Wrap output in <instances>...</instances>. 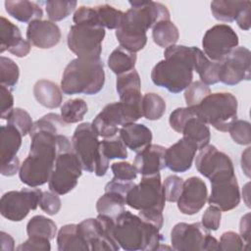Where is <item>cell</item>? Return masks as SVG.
<instances>
[{
  "label": "cell",
  "mask_w": 251,
  "mask_h": 251,
  "mask_svg": "<svg viewBox=\"0 0 251 251\" xmlns=\"http://www.w3.org/2000/svg\"><path fill=\"white\" fill-rule=\"evenodd\" d=\"M29 153L21 165L19 176L25 185L38 187L49 181L58 155L73 150V146L62 133L39 130L29 133Z\"/></svg>",
  "instance_id": "1"
},
{
  "label": "cell",
  "mask_w": 251,
  "mask_h": 251,
  "mask_svg": "<svg viewBox=\"0 0 251 251\" xmlns=\"http://www.w3.org/2000/svg\"><path fill=\"white\" fill-rule=\"evenodd\" d=\"M130 9L125 13L123 23L116 29V37L122 47L136 53L147 43L146 31L162 21L170 20L167 7L154 1H129Z\"/></svg>",
  "instance_id": "2"
},
{
  "label": "cell",
  "mask_w": 251,
  "mask_h": 251,
  "mask_svg": "<svg viewBox=\"0 0 251 251\" xmlns=\"http://www.w3.org/2000/svg\"><path fill=\"white\" fill-rule=\"evenodd\" d=\"M199 48L172 45L165 49V59L157 63L151 72L153 83L171 93H179L192 82L194 65Z\"/></svg>",
  "instance_id": "3"
},
{
  "label": "cell",
  "mask_w": 251,
  "mask_h": 251,
  "mask_svg": "<svg viewBox=\"0 0 251 251\" xmlns=\"http://www.w3.org/2000/svg\"><path fill=\"white\" fill-rule=\"evenodd\" d=\"M112 235L116 242L126 251H153L162 244L160 229L129 211L123 212L113 226Z\"/></svg>",
  "instance_id": "4"
},
{
  "label": "cell",
  "mask_w": 251,
  "mask_h": 251,
  "mask_svg": "<svg viewBox=\"0 0 251 251\" xmlns=\"http://www.w3.org/2000/svg\"><path fill=\"white\" fill-rule=\"evenodd\" d=\"M104 83V65L100 58H75L64 70L61 90L67 95H94L102 90Z\"/></svg>",
  "instance_id": "5"
},
{
  "label": "cell",
  "mask_w": 251,
  "mask_h": 251,
  "mask_svg": "<svg viewBox=\"0 0 251 251\" xmlns=\"http://www.w3.org/2000/svg\"><path fill=\"white\" fill-rule=\"evenodd\" d=\"M98 136L91 123H82L75 129L72 146L83 171L94 173L97 176H103L109 169L110 160L100 151Z\"/></svg>",
  "instance_id": "6"
},
{
  "label": "cell",
  "mask_w": 251,
  "mask_h": 251,
  "mask_svg": "<svg viewBox=\"0 0 251 251\" xmlns=\"http://www.w3.org/2000/svg\"><path fill=\"white\" fill-rule=\"evenodd\" d=\"M191 108L198 119L222 132L227 131L237 119V99L228 92L210 93Z\"/></svg>",
  "instance_id": "7"
},
{
  "label": "cell",
  "mask_w": 251,
  "mask_h": 251,
  "mask_svg": "<svg viewBox=\"0 0 251 251\" xmlns=\"http://www.w3.org/2000/svg\"><path fill=\"white\" fill-rule=\"evenodd\" d=\"M165 201L160 173L142 176L140 182L134 184L126 197L127 206L141 212L163 213Z\"/></svg>",
  "instance_id": "8"
},
{
  "label": "cell",
  "mask_w": 251,
  "mask_h": 251,
  "mask_svg": "<svg viewBox=\"0 0 251 251\" xmlns=\"http://www.w3.org/2000/svg\"><path fill=\"white\" fill-rule=\"evenodd\" d=\"M172 248L176 251L219 250V241L201 223H178L171 231Z\"/></svg>",
  "instance_id": "9"
},
{
  "label": "cell",
  "mask_w": 251,
  "mask_h": 251,
  "mask_svg": "<svg viewBox=\"0 0 251 251\" xmlns=\"http://www.w3.org/2000/svg\"><path fill=\"white\" fill-rule=\"evenodd\" d=\"M105 33V28L96 25H74L67 36L68 47L77 58H100Z\"/></svg>",
  "instance_id": "10"
},
{
  "label": "cell",
  "mask_w": 251,
  "mask_h": 251,
  "mask_svg": "<svg viewBox=\"0 0 251 251\" xmlns=\"http://www.w3.org/2000/svg\"><path fill=\"white\" fill-rule=\"evenodd\" d=\"M82 171L81 164L73 150L59 154L48 181L50 191L58 195L69 193L76 186Z\"/></svg>",
  "instance_id": "11"
},
{
  "label": "cell",
  "mask_w": 251,
  "mask_h": 251,
  "mask_svg": "<svg viewBox=\"0 0 251 251\" xmlns=\"http://www.w3.org/2000/svg\"><path fill=\"white\" fill-rule=\"evenodd\" d=\"M42 191L37 187H25L8 191L1 197L0 213L11 222H21L39 205Z\"/></svg>",
  "instance_id": "12"
},
{
  "label": "cell",
  "mask_w": 251,
  "mask_h": 251,
  "mask_svg": "<svg viewBox=\"0 0 251 251\" xmlns=\"http://www.w3.org/2000/svg\"><path fill=\"white\" fill-rule=\"evenodd\" d=\"M238 45V35L227 25H216L209 28L202 39L204 54L208 59L221 62Z\"/></svg>",
  "instance_id": "13"
},
{
  "label": "cell",
  "mask_w": 251,
  "mask_h": 251,
  "mask_svg": "<svg viewBox=\"0 0 251 251\" xmlns=\"http://www.w3.org/2000/svg\"><path fill=\"white\" fill-rule=\"evenodd\" d=\"M250 50L239 46L232 49L220 63L221 82L226 85H235L242 80L250 79Z\"/></svg>",
  "instance_id": "14"
},
{
  "label": "cell",
  "mask_w": 251,
  "mask_h": 251,
  "mask_svg": "<svg viewBox=\"0 0 251 251\" xmlns=\"http://www.w3.org/2000/svg\"><path fill=\"white\" fill-rule=\"evenodd\" d=\"M211 181V194L207 201L223 212L236 208L240 202V192L234 174L221 175Z\"/></svg>",
  "instance_id": "15"
},
{
  "label": "cell",
  "mask_w": 251,
  "mask_h": 251,
  "mask_svg": "<svg viewBox=\"0 0 251 251\" xmlns=\"http://www.w3.org/2000/svg\"><path fill=\"white\" fill-rule=\"evenodd\" d=\"M22 133L14 126H2L0 129V173L5 176H12L20 171V160L17 153L22 145Z\"/></svg>",
  "instance_id": "16"
},
{
  "label": "cell",
  "mask_w": 251,
  "mask_h": 251,
  "mask_svg": "<svg viewBox=\"0 0 251 251\" xmlns=\"http://www.w3.org/2000/svg\"><path fill=\"white\" fill-rule=\"evenodd\" d=\"M195 166L197 171L210 180L225 174H233V164L230 158L216 146L208 144L196 156Z\"/></svg>",
  "instance_id": "17"
},
{
  "label": "cell",
  "mask_w": 251,
  "mask_h": 251,
  "mask_svg": "<svg viewBox=\"0 0 251 251\" xmlns=\"http://www.w3.org/2000/svg\"><path fill=\"white\" fill-rule=\"evenodd\" d=\"M208 189L198 176H191L183 181L181 193L177 199V208L184 215L197 214L206 204Z\"/></svg>",
  "instance_id": "18"
},
{
  "label": "cell",
  "mask_w": 251,
  "mask_h": 251,
  "mask_svg": "<svg viewBox=\"0 0 251 251\" xmlns=\"http://www.w3.org/2000/svg\"><path fill=\"white\" fill-rule=\"evenodd\" d=\"M26 38L37 48L50 49L60 42L61 30L54 22L35 20L27 25Z\"/></svg>",
  "instance_id": "19"
},
{
  "label": "cell",
  "mask_w": 251,
  "mask_h": 251,
  "mask_svg": "<svg viewBox=\"0 0 251 251\" xmlns=\"http://www.w3.org/2000/svg\"><path fill=\"white\" fill-rule=\"evenodd\" d=\"M197 150L195 144L182 137L166 149L165 165L174 173H184L191 168Z\"/></svg>",
  "instance_id": "20"
},
{
  "label": "cell",
  "mask_w": 251,
  "mask_h": 251,
  "mask_svg": "<svg viewBox=\"0 0 251 251\" xmlns=\"http://www.w3.org/2000/svg\"><path fill=\"white\" fill-rule=\"evenodd\" d=\"M9 51L16 57H25L30 51V43L23 38L20 28L8 21L0 18V52Z\"/></svg>",
  "instance_id": "21"
},
{
  "label": "cell",
  "mask_w": 251,
  "mask_h": 251,
  "mask_svg": "<svg viewBox=\"0 0 251 251\" xmlns=\"http://www.w3.org/2000/svg\"><path fill=\"white\" fill-rule=\"evenodd\" d=\"M91 124L99 136L108 138L116 135L120 130L119 126L126 125L121 102L107 104Z\"/></svg>",
  "instance_id": "22"
},
{
  "label": "cell",
  "mask_w": 251,
  "mask_h": 251,
  "mask_svg": "<svg viewBox=\"0 0 251 251\" xmlns=\"http://www.w3.org/2000/svg\"><path fill=\"white\" fill-rule=\"evenodd\" d=\"M166 148L158 144H150L140 152L136 153L133 166L137 173L142 176H150L160 173L166 168L165 165Z\"/></svg>",
  "instance_id": "23"
},
{
  "label": "cell",
  "mask_w": 251,
  "mask_h": 251,
  "mask_svg": "<svg viewBox=\"0 0 251 251\" xmlns=\"http://www.w3.org/2000/svg\"><path fill=\"white\" fill-rule=\"evenodd\" d=\"M119 134L127 148L138 153L152 141L151 130L142 124H127L122 126L119 130Z\"/></svg>",
  "instance_id": "24"
},
{
  "label": "cell",
  "mask_w": 251,
  "mask_h": 251,
  "mask_svg": "<svg viewBox=\"0 0 251 251\" xmlns=\"http://www.w3.org/2000/svg\"><path fill=\"white\" fill-rule=\"evenodd\" d=\"M6 12L22 23H31L35 20H41L43 16V11L41 7L31 1L21 0V1H10L7 0L4 2Z\"/></svg>",
  "instance_id": "25"
},
{
  "label": "cell",
  "mask_w": 251,
  "mask_h": 251,
  "mask_svg": "<svg viewBox=\"0 0 251 251\" xmlns=\"http://www.w3.org/2000/svg\"><path fill=\"white\" fill-rule=\"evenodd\" d=\"M32 91L35 100L43 107L55 109L60 107L62 104V90L51 80L39 79L33 85Z\"/></svg>",
  "instance_id": "26"
},
{
  "label": "cell",
  "mask_w": 251,
  "mask_h": 251,
  "mask_svg": "<svg viewBox=\"0 0 251 251\" xmlns=\"http://www.w3.org/2000/svg\"><path fill=\"white\" fill-rule=\"evenodd\" d=\"M181 133L183 138L195 144L198 150L207 146L211 139V132L208 125L196 116L190 118L186 122Z\"/></svg>",
  "instance_id": "27"
},
{
  "label": "cell",
  "mask_w": 251,
  "mask_h": 251,
  "mask_svg": "<svg viewBox=\"0 0 251 251\" xmlns=\"http://www.w3.org/2000/svg\"><path fill=\"white\" fill-rule=\"evenodd\" d=\"M57 246L59 251L89 250L88 246L78 232L77 225L69 224L63 226L57 234Z\"/></svg>",
  "instance_id": "28"
},
{
  "label": "cell",
  "mask_w": 251,
  "mask_h": 251,
  "mask_svg": "<svg viewBox=\"0 0 251 251\" xmlns=\"http://www.w3.org/2000/svg\"><path fill=\"white\" fill-rule=\"evenodd\" d=\"M126 197L122 194L107 191L96 202V210L98 215L105 216L109 219L116 220L123 212H125Z\"/></svg>",
  "instance_id": "29"
},
{
  "label": "cell",
  "mask_w": 251,
  "mask_h": 251,
  "mask_svg": "<svg viewBox=\"0 0 251 251\" xmlns=\"http://www.w3.org/2000/svg\"><path fill=\"white\" fill-rule=\"evenodd\" d=\"M116 89L120 100L141 95L140 76L135 69L119 75L116 80Z\"/></svg>",
  "instance_id": "30"
},
{
  "label": "cell",
  "mask_w": 251,
  "mask_h": 251,
  "mask_svg": "<svg viewBox=\"0 0 251 251\" xmlns=\"http://www.w3.org/2000/svg\"><path fill=\"white\" fill-rule=\"evenodd\" d=\"M220 68L221 63L211 61L206 57L203 51L200 49L197 52L196 61L194 65V71H196L201 78V81L207 85L215 84L220 81Z\"/></svg>",
  "instance_id": "31"
},
{
  "label": "cell",
  "mask_w": 251,
  "mask_h": 251,
  "mask_svg": "<svg viewBox=\"0 0 251 251\" xmlns=\"http://www.w3.org/2000/svg\"><path fill=\"white\" fill-rule=\"evenodd\" d=\"M137 57L124 47H117L108 57V67L117 75L127 73L134 69Z\"/></svg>",
  "instance_id": "32"
},
{
  "label": "cell",
  "mask_w": 251,
  "mask_h": 251,
  "mask_svg": "<svg viewBox=\"0 0 251 251\" xmlns=\"http://www.w3.org/2000/svg\"><path fill=\"white\" fill-rule=\"evenodd\" d=\"M248 1H227L216 0L211 3V12L214 18L220 22L231 23L235 21L239 12Z\"/></svg>",
  "instance_id": "33"
},
{
  "label": "cell",
  "mask_w": 251,
  "mask_h": 251,
  "mask_svg": "<svg viewBox=\"0 0 251 251\" xmlns=\"http://www.w3.org/2000/svg\"><path fill=\"white\" fill-rule=\"evenodd\" d=\"M152 37L157 45L166 49L172 45H176L179 38V32L171 20L162 21L152 27Z\"/></svg>",
  "instance_id": "34"
},
{
  "label": "cell",
  "mask_w": 251,
  "mask_h": 251,
  "mask_svg": "<svg viewBox=\"0 0 251 251\" xmlns=\"http://www.w3.org/2000/svg\"><path fill=\"white\" fill-rule=\"evenodd\" d=\"M26 233L28 237L38 236L51 240L54 239L57 234V226L51 219L37 215L28 221L26 225Z\"/></svg>",
  "instance_id": "35"
},
{
  "label": "cell",
  "mask_w": 251,
  "mask_h": 251,
  "mask_svg": "<svg viewBox=\"0 0 251 251\" xmlns=\"http://www.w3.org/2000/svg\"><path fill=\"white\" fill-rule=\"evenodd\" d=\"M97 23L100 26L109 29H117L121 26L125 13L114 7L104 4L94 7Z\"/></svg>",
  "instance_id": "36"
},
{
  "label": "cell",
  "mask_w": 251,
  "mask_h": 251,
  "mask_svg": "<svg viewBox=\"0 0 251 251\" xmlns=\"http://www.w3.org/2000/svg\"><path fill=\"white\" fill-rule=\"evenodd\" d=\"M142 114L149 121H157L163 117L166 112V102L157 93L149 92L142 96Z\"/></svg>",
  "instance_id": "37"
},
{
  "label": "cell",
  "mask_w": 251,
  "mask_h": 251,
  "mask_svg": "<svg viewBox=\"0 0 251 251\" xmlns=\"http://www.w3.org/2000/svg\"><path fill=\"white\" fill-rule=\"evenodd\" d=\"M87 110V104L83 99H71L65 102L61 107V117L67 125L75 124L83 120Z\"/></svg>",
  "instance_id": "38"
},
{
  "label": "cell",
  "mask_w": 251,
  "mask_h": 251,
  "mask_svg": "<svg viewBox=\"0 0 251 251\" xmlns=\"http://www.w3.org/2000/svg\"><path fill=\"white\" fill-rule=\"evenodd\" d=\"M100 151L108 159H126L127 157L126 146L122 140L120 134L104 138L100 141Z\"/></svg>",
  "instance_id": "39"
},
{
  "label": "cell",
  "mask_w": 251,
  "mask_h": 251,
  "mask_svg": "<svg viewBox=\"0 0 251 251\" xmlns=\"http://www.w3.org/2000/svg\"><path fill=\"white\" fill-rule=\"evenodd\" d=\"M76 1L52 0L45 2V9L51 22H60L68 18L75 9Z\"/></svg>",
  "instance_id": "40"
},
{
  "label": "cell",
  "mask_w": 251,
  "mask_h": 251,
  "mask_svg": "<svg viewBox=\"0 0 251 251\" xmlns=\"http://www.w3.org/2000/svg\"><path fill=\"white\" fill-rule=\"evenodd\" d=\"M20 76L19 66L10 58H0V80L1 85L11 89L16 86Z\"/></svg>",
  "instance_id": "41"
},
{
  "label": "cell",
  "mask_w": 251,
  "mask_h": 251,
  "mask_svg": "<svg viewBox=\"0 0 251 251\" xmlns=\"http://www.w3.org/2000/svg\"><path fill=\"white\" fill-rule=\"evenodd\" d=\"M66 126L67 124L63 121L61 115H58L55 113H49L33 123L32 128L29 133H33L39 130H46V131H52L55 133H61L62 128Z\"/></svg>",
  "instance_id": "42"
},
{
  "label": "cell",
  "mask_w": 251,
  "mask_h": 251,
  "mask_svg": "<svg viewBox=\"0 0 251 251\" xmlns=\"http://www.w3.org/2000/svg\"><path fill=\"white\" fill-rule=\"evenodd\" d=\"M7 125L16 127L23 136L29 133L33 126L30 115L22 108H14L7 119Z\"/></svg>",
  "instance_id": "43"
},
{
  "label": "cell",
  "mask_w": 251,
  "mask_h": 251,
  "mask_svg": "<svg viewBox=\"0 0 251 251\" xmlns=\"http://www.w3.org/2000/svg\"><path fill=\"white\" fill-rule=\"evenodd\" d=\"M210 93H211L210 87L204 82H202L201 80L191 82L189 86L186 87L184 92L186 107L197 106Z\"/></svg>",
  "instance_id": "44"
},
{
  "label": "cell",
  "mask_w": 251,
  "mask_h": 251,
  "mask_svg": "<svg viewBox=\"0 0 251 251\" xmlns=\"http://www.w3.org/2000/svg\"><path fill=\"white\" fill-rule=\"evenodd\" d=\"M227 131L232 140L239 145H249L251 142V126L250 123L236 119L233 121Z\"/></svg>",
  "instance_id": "45"
},
{
  "label": "cell",
  "mask_w": 251,
  "mask_h": 251,
  "mask_svg": "<svg viewBox=\"0 0 251 251\" xmlns=\"http://www.w3.org/2000/svg\"><path fill=\"white\" fill-rule=\"evenodd\" d=\"M163 191L167 201L176 202L183 186V179L176 175L169 176L163 182Z\"/></svg>",
  "instance_id": "46"
},
{
  "label": "cell",
  "mask_w": 251,
  "mask_h": 251,
  "mask_svg": "<svg viewBox=\"0 0 251 251\" xmlns=\"http://www.w3.org/2000/svg\"><path fill=\"white\" fill-rule=\"evenodd\" d=\"M194 111L191 107H184V108H176V110H174L169 118V123L171 127L178 132L181 133L182 128L184 126V125L186 124V122L194 117Z\"/></svg>",
  "instance_id": "47"
},
{
  "label": "cell",
  "mask_w": 251,
  "mask_h": 251,
  "mask_svg": "<svg viewBox=\"0 0 251 251\" xmlns=\"http://www.w3.org/2000/svg\"><path fill=\"white\" fill-rule=\"evenodd\" d=\"M61 205V199L58 194L52 191L42 192L39 200V207L43 212L50 216H54L60 211Z\"/></svg>",
  "instance_id": "48"
},
{
  "label": "cell",
  "mask_w": 251,
  "mask_h": 251,
  "mask_svg": "<svg viewBox=\"0 0 251 251\" xmlns=\"http://www.w3.org/2000/svg\"><path fill=\"white\" fill-rule=\"evenodd\" d=\"M244 241L241 236L234 231H226L221 235L219 241V250L223 251H234L243 250Z\"/></svg>",
  "instance_id": "49"
},
{
  "label": "cell",
  "mask_w": 251,
  "mask_h": 251,
  "mask_svg": "<svg viewBox=\"0 0 251 251\" xmlns=\"http://www.w3.org/2000/svg\"><path fill=\"white\" fill-rule=\"evenodd\" d=\"M111 170L114 174V178L126 181H131L135 179L138 174L136 168L128 162L114 163L111 166Z\"/></svg>",
  "instance_id": "50"
},
{
  "label": "cell",
  "mask_w": 251,
  "mask_h": 251,
  "mask_svg": "<svg viewBox=\"0 0 251 251\" xmlns=\"http://www.w3.org/2000/svg\"><path fill=\"white\" fill-rule=\"evenodd\" d=\"M222 219V211L220 208L214 205H210L202 216V222L204 227L208 230H217L220 227Z\"/></svg>",
  "instance_id": "51"
},
{
  "label": "cell",
  "mask_w": 251,
  "mask_h": 251,
  "mask_svg": "<svg viewBox=\"0 0 251 251\" xmlns=\"http://www.w3.org/2000/svg\"><path fill=\"white\" fill-rule=\"evenodd\" d=\"M19 251H32V250H42L49 251L51 249L50 239L38 236H30L25 242L20 244L17 248Z\"/></svg>",
  "instance_id": "52"
},
{
  "label": "cell",
  "mask_w": 251,
  "mask_h": 251,
  "mask_svg": "<svg viewBox=\"0 0 251 251\" xmlns=\"http://www.w3.org/2000/svg\"><path fill=\"white\" fill-rule=\"evenodd\" d=\"M0 102H1V119L7 120L13 111L14 97L9 88L6 86H0Z\"/></svg>",
  "instance_id": "53"
},
{
  "label": "cell",
  "mask_w": 251,
  "mask_h": 251,
  "mask_svg": "<svg viewBox=\"0 0 251 251\" xmlns=\"http://www.w3.org/2000/svg\"><path fill=\"white\" fill-rule=\"evenodd\" d=\"M134 182L133 180L131 181H126V180H120L117 178H112V180H110L106 186H105V192L107 191H112V192H116L119 194H122L123 196L126 197L127 192L134 186Z\"/></svg>",
  "instance_id": "54"
},
{
  "label": "cell",
  "mask_w": 251,
  "mask_h": 251,
  "mask_svg": "<svg viewBox=\"0 0 251 251\" xmlns=\"http://www.w3.org/2000/svg\"><path fill=\"white\" fill-rule=\"evenodd\" d=\"M250 15H251V2L248 1V3L239 12L238 16L235 19V21L237 23V25L241 29H243V30H249L250 29V26H251Z\"/></svg>",
  "instance_id": "55"
},
{
  "label": "cell",
  "mask_w": 251,
  "mask_h": 251,
  "mask_svg": "<svg viewBox=\"0 0 251 251\" xmlns=\"http://www.w3.org/2000/svg\"><path fill=\"white\" fill-rule=\"evenodd\" d=\"M239 231L242 240L244 241L245 244H247L250 236V213L245 214L241 218L239 224Z\"/></svg>",
  "instance_id": "56"
},
{
  "label": "cell",
  "mask_w": 251,
  "mask_h": 251,
  "mask_svg": "<svg viewBox=\"0 0 251 251\" xmlns=\"http://www.w3.org/2000/svg\"><path fill=\"white\" fill-rule=\"evenodd\" d=\"M0 241H1V249L3 251L14 250V248H15L14 239L10 234H8L4 231H1L0 232Z\"/></svg>",
  "instance_id": "57"
},
{
  "label": "cell",
  "mask_w": 251,
  "mask_h": 251,
  "mask_svg": "<svg viewBox=\"0 0 251 251\" xmlns=\"http://www.w3.org/2000/svg\"><path fill=\"white\" fill-rule=\"evenodd\" d=\"M250 149L247 147L241 155V169L247 177H250Z\"/></svg>",
  "instance_id": "58"
}]
</instances>
